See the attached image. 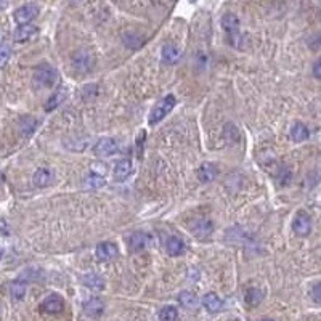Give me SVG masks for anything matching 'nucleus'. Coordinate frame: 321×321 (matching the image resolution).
<instances>
[{"label":"nucleus","instance_id":"nucleus-1","mask_svg":"<svg viewBox=\"0 0 321 321\" xmlns=\"http://www.w3.org/2000/svg\"><path fill=\"white\" fill-rule=\"evenodd\" d=\"M175 103H177V100H175V97L173 95H166L163 100H160L154 108L151 110V113H150V124L151 126H156V124H159L160 120H163L172 110H173V106H175Z\"/></svg>","mask_w":321,"mask_h":321},{"label":"nucleus","instance_id":"nucleus-2","mask_svg":"<svg viewBox=\"0 0 321 321\" xmlns=\"http://www.w3.org/2000/svg\"><path fill=\"white\" fill-rule=\"evenodd\" d=\"M58 82V71L48 64L40 66L34 73V84L39 87H53Z\"/></svg>","mask_w":321,"mask_h":321},{"label":"nucleus","instance_id":"nucleus-3","mask_svg":"<svg viewBox=\"0 0 321 321\" xmlns=\"http://www.w3.org/2000/svg\"><path fill=\"white\" fill-rule=\"evenodd\" d=\"M120 148V143L117 138H113V137H104V138H100L95 146H93V153L100 157H110L113 154H116Z\"/></svg>","mask_w":321,"mask_h":321},{"label":"nucleus","instance_id":"nucleus-4","mask_svg":"<svg viewBox=\"0 0 321 321\" xmlns=\"http://www.w3.org/2000/svg\"><path fill=\"white\" fill-rule=\"evenodd\" d=\"M73 66L77 73L87 74L93 66V55L90 50H79L73 57Z\"/></svg>","mask_w":321,"mask_h":321},{"label":"nucleus","instance_id":"nucleus-5","mask_svg":"<svg viewBox=\"0 0 321 321\" xmlns=\"http://www.w3.org/2000/svg\"><path fill=\"white\" fill-rule=\"evenodd\" d=\"M292 230L297 236H309L312 231V219L307 212L300 210L296 213V217L292 220Z\"/></svg>","mask_w":321,"mask_h":321},{"label":"nucleus","instance_id":"nucleus-6","mask_svg":"<svg viewBox=\"0 0 321 321\" xmlns=\"http://www.w3.org/2000/svg\"><path fill=\"white\" fill-rule=\"evenodd\" d=\"M239 20L233 13H226V15L222 16V28L223 31L228 34V37L231 39V44L235 45V42L239 39Z\"/></svg>","mask_w":321,"mask_h":321},{"label":"nucleus","instance_id":"nucleus-7","mask_svg":"<svg viewBox=\"0 0 321 321\" xmlns=\"http://www.w3.org/2000/svg\"><path fill=\"white\" fill-rule=\"evenodd\" d=\"M190 231L199 239H207L213 233V223L209 219H196L190 223Z\"/></svg>","mask_w":321,"mask_h":321},{"label":"nucleus","instance_id":"nucleus-8","mask_svg":"<svg viewBox=\"0 0 321 321\" xmlns=\"http://www.w3.org/2000/svg\"><path fill=\"white\" fill-rule=\"evenodd\" d=\"M39 15V7L37 5H24V7H20L16 11H15V21L21 26V24H31L32 20H35Z\"/></svg>","mask_w":321,"mask_h":321},{"label":"nucleus","instance_id":"nucleus-9","mask_svg":"<svg viewBox=\"0 0 321 321\" xmlns=\"http://www.w3.org/2000/svg\"><path fill=\"white\" fill-rule=\"evenodd\" d=\"M97 257L98 260L101 262H111L117 257L119 254V249L114 243H111V241H106V243H100L97 246Z\"/></svg>","mask_w":321,"mask_h":321},{"label":"nucleus","instance_id":"nucleus-10","mask_svg":"<svg viewBox=\"0 0 321 321\" xmlns=\"http://www.w3.org/2000/svg\"><path fill=\"white\" fill-rule=\"evenodd\" d=\"M127 244H129V249L132 252H138V251H143L145 247H148L150 244V235H146L143 231H135L132 233L127 239Z\"/></svg>","mask_w":321,"mask_h":321},{"label":"nucleus","instance_id":"nucleus-11","mask_svg":"<svg viewBox=\"0 0 321 321\" xmlns=\"http://www.w3.org/2000/svg\"><path fill=\"white\" fill-rule=\"evenodd\" d=\"M64 309V300L61 296H58V294H50V296L45 297V300L42 302V310L47 312V313H60L63 312Z\"/></svg>","mask_w":321,"mask_h":321},{"label":"nucleus","instance_id":"nucleus-12","mask_svg":"<svg viewBox=\"0 0 321 321\" xmlns=\"http://www.w3.org/2000/svg\"><path fill=\"white\" fill-rule=\"evenodd\" d=\"M39 29L32 24H21L20 28L13 32V40L15 42H29L34 37H37Z\"/></svg>","mask_w":321,"mask_h":321},{"label":"nucleus","instance_id":"nucleus-13","mask_svg":"<svg viewBox=\"0 0 321 321\" xmlns=\"http://www.w3.org/2000/svg\"><path fill=\"white\" fill-rule=\"evenodd\" d=\"M132 170H133L132 160L122 159V160H119V163L114 166L113 177H114L116 182H126V180L132 175Z\"/></svg>","mask_w":321,"mask_h":321},{"label":"nucleus","instance_id":"nucleus-14","mask_svg":"<svg viewBox=\"0 0 321 321\" xmlns=\"http://www.w3.org/2000/svg\"><path fill=\"white\" fill-rule=\"evenodd\" d=\"M217 175H219V169L212 163H203L198 169V179L203 183H209L212 180H216Z\"/></svg>","mask_w":321,"mask_h":321},{"label":"nucleus","instance_id":"nucleus-15","mask_svg":"<svg viewBox=\"0 0 321 321\" xmlns=\"http://www.w3.org/2000/svg\"><path fill=\"white\" fill-rule=\"evenodd\" d=\"M66 98H68V88H66V87H60L55 93H53V95L47 100V103H45V106H44V108H45V111H55L57 108H58V106L66 100Z\"/></svg>","mask_w":321,"mask_h":321},{"label":"nucleus","instance_id":"nucleus-16","mask_svg":"<svg viewBox=\"0 0 321 321\" xmlns=\"http://www.w3.org/2000/svg\"><path fill=\"white\" fill-rule=\"evenodd\" d=\"M182 58V50L175 44H166L163 47V60L167 64H177Z\"/></svg>","mask_w":321,"mask_h":321},{"label":"nucleus","instance_id":"nucleus-17","mask_svg":"<svg viewBox=\"0 0 321 321\" xmlns=\"http://www.w3.org/2000/svg\"><path fill=\"white\" fill-rule=\"evenodd\" d=\"M201 304L204 305V309L210 313H217L223 309V302L222 299L217 296V294H213V292H209L206 294V296L203 297V300H201Z\"/></svg>","mask_w":321,"mask_h":321},{"label":"nucleus","instance_id":"nucleus-18","mask_svg":"<svg viewBox=\"0 0 321 321\" xmlns=\"http://www.w3.org/2000/svg\"><path fill=\"white\" fill-rule=\"evenodd\" d=\"M53 180V173L42 167V169H37L34 172V175H32V183L34 186H37V188H45V186H48Z\"/></svg>","mask_w":321,"mask_h":321},{"label":"nucleus","instance_id":"nucleus-19","mask_svg":"<svg viewBox=\"0 0 321 321\" xmlns=\"http://www.w3.org/2000/svg\"><path fill=\"white\" fill-rule=\"evenodd\" d=\"M103 310H104V304H103V300H100L98 297H93V299L87 300L85 305H84V312H85L88 316H92V318L100 316V315L103 313Z\"/></svg>","mask_w":321,"mask_h":321},{"label":"nucleus","instance_id":"nucleus-20","mask_svg":"<svg viewBox=\"0 0 321 321\" xmlns=\"http://www.w3.org/2000/svg\"><path fill=\"white\" fill-rule=\"evenodd\" d=\"M104 183H106V179L101 175V173H97V172L87 173V177L84 179V186L87 190H98Z\"/></svg>","mask_w":321,"mask_h":321},{"label":"nucleus","instance_id":"nucleus-21","mask_svg":"<svg viewBox=\"0 0 321 321\" xmlns=\"http://www.w3.org/2000/svg\"><path fill=\"white\" fill-rule=\"evenodd\" d=\"M35 127H37V119L35 117H32V116H24V117H21V120H20V132H21L23 137L32 135Z\"/></svg>","mask_w":321,"mask_h":321},{"label":"nucleus","instance_id":"nucleus-22","mask_svg":"<svg viewBox=\"0 0 321 321\" xmlns=\"http://www.w3.org/2000/svg\"><path fill=\"white\" fill-rule=\"evenodd\" d=\"M166 247H167L169 256H172V257H179V256H182L183 251H185V244H183V241H182L180 238H177V236H172V238H169Z\"/></svg>","mask_w":321,"mask_h":321},{"label":"nucleus","instance_id":"nucleus-23","mask_svg":"<svg viewBox=\"0 0 321 321\" xmlns=\"http://www.w3.org/2000/svg\"><path fill=\"white\" fill-rule=\"evenodd\" d=\"M82 283L92 291H101L104 288V279L97 273H88L82 278Z\"/></svg>","mask_w":321,"mask_h":321},{"label":"nucleus","instance_id":"nucleus-24","mask_svg":"<svg viewBox=\"0 0 321 321\" xmlns=\"http://www.w3.org/2000/svg\"><path fill=\"white\" fill-rule=\"evenodd\" d=\"M309 137H310V132H309V129H307L305 124L297 122L296 126H294V127L291 129V138H292L294 141L300 143V141H305Z\"/></svg>","mask_w":321,"mask_h":321},{"label":"nucleus","instance_id":"nucleus-25","mask_svg":"<svg viewBox=\"0 0 321 321\" xmlns=\"http://www.w3.org/2000/svg\"><path fill=\"white\" fill-rule=\"evenodd\" d=\"M262 299H263V292H262L260 289H257V288H251V289H247L246 297H244V300H246V304H247L249 307H257V305L262 302Z\"/></svg>","mask_w":321,"mask_h":321},{"label":"nucleus","instance_id":"nucleus-26","mask_svg":"<svg viewBox=\"0 0 321 321\" xmlns=\"http://www.w3.org/2000/svg\"><path fill=\"white\" fill-rule=\"evenodd\" d=\"M179 302L185 307V309H196L198 307V297L190 291H183L179 296Z\"/></svg>","mask_w":321,"mask_h":321},{"label":"nucleus","instance_id":"nucleus-27","mask_svg":"<svg viewBox=\"0 0 321 321\" xmlns=\"http://www.w3.org/2000/svg\"><path fill=\"white\" fill-rule=\"evenodd\" d=\"M179 318V312L175 307L172 305H167V307H163L159 312V319L160 321H177Z\"/></svg>","mask_w":321,"mask_h":321},{"label":"nucleus","instance_id":"nucleus-28","mask_svg":"<svg viewBox=\"0 0 321 321\" xmlns=\"http://www.w3.org/2000/svg\"><path fill=\"white\" fill-rule=\"evenodd\" d=\"M10 292H11L13 299L20 300L26 296V284L21 283V281H15V283H11V286H10Z\"/></svg>","mask_w":321,"mask_h":321},{"label":"nucleus","instance_id":"nucleus-29","mask_svg":"<svg viewBox=\"0 0 321 321\" xmlns=\"http://www.w3.org/2000/svg\"><path fill=\"white\" fill-rule=\"evenodd\" d=\"M11 57V50L8 45H0V68H4V66L8 63Z\"/></svg>","mask_w":321,"mask_h":321},{"label":"nucleus","instance_id":"nucleus-30","mask_svg":"<svg viewBox=\"0 0 321 321\" xmlns=\"http://www.w3.org/2000/svg\"><path fill=\"white\" fill-rule=\"evenodd\" d=\"M312 297H313L315 302L321 304V281L312 288Z\"/></svg>","mask_w":321,"mask_h":321},{"label":"nucleus","instance_id":"nucleus-31","mask_svg":"<svg viewBox=\"0 0 321 321\" xmlns=\"http://www.w3.org/2000/svg\"><path fill=\"white\" fill-rule=\"evenodd\" d=\"M313 76L316 79H321V58L313 64Z\"/></svg>","mask_w":321,"mask_h":321},{"label":"nucleus","instance_id":"nucleus-32","mask_svg":"<svg viewBox=\"0 0 321 321\" xmlns=\"http://www.w3.org/2000/svg\"><path fill=\"white\" fill-rule=\"evenodd\" d=\"M0 233H8L7 230V223L4 220H0Z\"/></svg>","mask_w":321,"mask_h":321},{"label":"nucleus","instance_id":"nucleus-33","mask_svg":"<svg viewBox=\"0 0 321 321\" xmlns=\"http://www.w3.org/2000/svg\"><path fill=\"white\" fill-rule=\"evenodd\" d=\"M2 185H4V175L0 173V186H2Z\"/></svg>","mask_w":321,"mask_h":321},{"label":"nucleus","instance_id":"nucleus-34","mask_svg":"<svg viewBox=\"0 0 321 321\" xmlns=\"http://www.w3.org/2000/svg\"><path fill=\"white\" fill-rule=\"evenodd\" d=\"M2 257H4V251H2V247H0V260H2Z\"/></svg>","mask_w":321,"mask_h":321},{"label":"nucleus","instance_id":"nucleus-35","mask_svg":"<svg viewBox=\"0 0 321 321\" xmlns=\"http://www.w3.org/2000/svg\"><path fill=\"white\" fill-rule=\"evenodd\" d=\"M263 321H273V319H269V318H266V319H263Z\"/></svg>","mask_w":321,"mask_h":321},{"label":"nucleus","instance_id":"nucleus-36","mask_svg":"<svg viewBox=\"0 0 321 321\" xmlns=\"http://www.w3.org/2000/svg\"><path fill=\"white\" fill-rule=\"evenodd\" d=\"M190 2H194V0H190Z\"/></svg>","mask_w":321,"mask_h":321},{"label":"nucleus","instance_id":"nucleus-37","mask_svg":"<svg viewBox=\"0 0 321 321\" xmlns=\"http://www.w3.org/2000/svg\"><path fill=\"white\" fill-rule=\"evenodd\" d=\"M0 2H2V0H0Z\"/></svg>","mask_w":321,"mask_h":321}]
</instances>
